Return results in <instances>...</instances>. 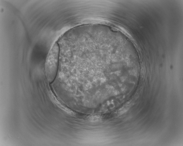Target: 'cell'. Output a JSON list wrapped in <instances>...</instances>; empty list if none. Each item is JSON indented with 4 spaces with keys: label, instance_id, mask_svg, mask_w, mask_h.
<instances>
[{
    "label": "cell",
    "instance_id": "obj_1",
    "mask_svg": "<svg viewBox=\"0 0 183 146\" xmlns=\"http://www.w3.org/2000/svg\"><path fill=\"white\" fill-rule=\"evenodd\" d=\"M60 48L58 44L55 43L48 54L45 64V71L47 79L49 82L55 78L58 69Z\"/></svg>",
    "mask_w": 183,
    "mask_h": 146
}]
</instances>
